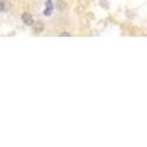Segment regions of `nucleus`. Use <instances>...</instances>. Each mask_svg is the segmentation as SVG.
Returning a JSON list of instances; mask_svg holds the SVG:
<instances>
[{
	"mask_svg": "<svg viewBox=\"0 0 147 147\" xmlns=\"http://www.w3.org/2000/svg\"><path fill=\"white\" fill-rule=\"evenodd\" d=\"M9 10V5L6 0H0V13H6Z\"/></svg>",
	"mask_w": 147,
	"mask_h": 147,
	"instance_id": "4",
	"label": "nucleus"
},
{
	"mask_svg": "<svg viewBox=\"0 0 147 147\" xmlns=\"http://www.w3.org/2000/svg\"><path fill=\"white\" fill-rule=\"evenodd\" d=\"M21 19H22V22L25 24L27 27H32L34 25V18H32V15L30 13V12H24V13L21 15Z\"/></svg>",
	"mask_w": 147,
	"mask_h": 147,
	"instance_id": "2",
	"label": "nucleus"
},
{
	"mask_svg": "<svg viewBox=\"0 0 147 147\" xmlns=\"http://www.w3.org/2000/svg\"><path fill=\"white\" fill-rule=\"evenodd\" d=\"M53 12H55V3H53V0H46V7L43 10L44 16H52Z\"/></svg>",
	"mask_w": 147,
	"mask_h": 147,
	"instance_id": "1",
	"label": "nucleus"
},
{
	"mask_svg": "<svg viewBox=\"0 0 147 147\" xmlns=\"http://www.w3.org/2000/svg\"><path fill=\"white\" fill-rule=\"evenodd\" d=\"M32 31L35 35H38L44 31V24L43 22H34V25H32Z\"/></svg>",
	"mask_w": 147,
	"mask_h": 147,
	"instance_id": "3",
	"label": "nucleus"
},
{
	"mask_svg": "<svg viewBox=\"0 0 147 147\" xmlns=\"http://www.w3.org/2000/svg\"><path fill=\"white\" fill-rule=\"evenodd\" d=\"M59 35H60V37H69V35H71V34H69V32H68V31H62V32H60V34H59Z\"/></svg>",
	"mask_w": 147,
	"mask_h": 147,
	"instance_id": "5",
	"label": "nucleus"
}]
</instances>
